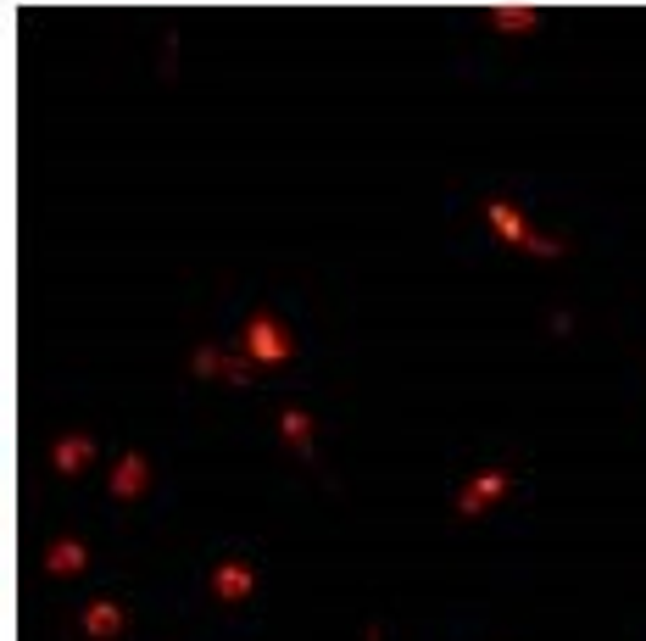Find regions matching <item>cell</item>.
Masks as SVG:
<instances>
[{
    "label": "cell",
    "instance_id": "8fae6325",
    "mask_svg": "<svg viewBox=\"0 0 646 641\" xmlns=\"http://www.w3.org/2000/svg\"><path fill=\"white\" fill-rule=\"evenodd\" d=\"M279 435H285L296 452H312V413H301V407H285V413H279Z\"/></svg>",
    "mask_w": 646,
    "mask_h": 641
},
{
    "label": "cell",
    "instance_id": "5b68a950",
    "mask_svg": "<svg viewBox=\"0 0 646 641\" xmlns=\"http://www.w3.org/2000/svg\"><path fill=\"white\" fill-rule=\"evenodd\" d=\"M251 357H229V352H218V346H201V352H195V374H201V380H229L234 391H246L251 385Z\"/></svg>",
    "mask_w": 646,
    "mask_h": 641
},
{
    "label": "cell",
    "instance_id": "9c48e42d",
    "mask_svg": "<svg viewBox=\"0 0 646 641\" xmlns=\"http://www.w3.org/2000/svg\"><path fill=\"white\" fill-rule=\"evenodd\" d=\"M123 608H117V602H90V608H84V619H78V625H84V636H95V641H112V636H123Z\"/></svg>",
    "mask_w": 646,
    "mask_h": 641
},
{
    "label": "cell",
    "instance_id": "8992f818",
    "mask_svg": "<svg viewBox=\"0 0 646 641\" xmlns=\"http://www.w3.org/2000/svg\"><path fill=\"white\" fill-rule=\"evenodd\" d=\"M251 591H257V569H251L246 558H223L218 569H212V597H223V602H246Z\"/></svg>",
    "mask_w": 646,
    "mask_h": 641
},
{
    "label": "cell",
    "instance_id": "277c9868",
    "mask_svg": "<svg viewBox=\"0 0 646 641\" xmlns=\"http://www.w3.org/2000/svg\"><path fill=\"white\" fill-rule=\"evenodd\" d=\"M95 463V435L90 430H67V435H56V446H51V469L62 474V480H78V474Z\"/></svg>",
    "mask_w": 646,
    "mask_h": 641
},
{
    "label": "cell",
    "instance_id": "7c38bea8",
    "mask_svg": "<svg viewBox=\"0 0 646 641\" xmlns=\"http://www.w3.org/2000/svg\"><path fill=\"white\" fill-rule=\"evenodd\" d=\"M362 641H379V630H368V636H362Z\"/></svg>",
    "mask_w": 646,
    "mask_h": 641
},
{
    "label": "cell",
    "instance_id": "ba28073f",
    "mask_svg": "<svg viewBox=\"0 0 646 641\" xmlns=\"http://www.w3.org/2000/svg\"><path fill=\"white\" fill-rule=\"evenodd\" d=\"M84 569H90V547H84V541H51V547H45V575H84Z\"/></svg>",
    "mask_w": 646,
    "mask_h": 641
},
{
    "label": "cell",
    "instance_id": "3957f363",
    "mask_svg": "<svg viewBox=\"0 0 646 641\" xmlns=\"http://www.w3.org/2000/svg\"><path fill=\"white\" fill-rule=\"evenodd\" d=\"M507 491H513V474H507V469H479L474 480L457 491V519H485Z\"/></svg>",
    "mask_w": 646,
    "mask_h": 641
},
{
    "label": "cell",
    "instance_id": "52a82bcc",
    "mask_svg": "<svg viewBox=\"0 0 646 641\" xmlns=\"http://www.w3.org/2000/svg\"><path fill=\"white\" fill-rule=\"evenodd\" d=\"M145 485H151V463H145L140 452H123V458H117V469H112V497L129 502V497H140Z\"/></svg>",
    "mask_w": 646,
    "mask_h": 641
},
{
    "label": "cell",
    "instance_id": "30bf717a",
    "mask_svg": "<svg viewBox=\"0 0 646 641\" xmlns=\"http://www.w3.org/2000/svg\"><path fill=\"white\" fill-rule=\"evenodd\" d=\"M491 28L496 34H535V28H541V12H535V6H491Z\"/></svg>",
    "mask_w": 646,
    "mask_h": 641
},
{
    "label": "cell",
    "instance_id": "7a4b0ae2",
    "mask_svg": "<svg viewBox=\"0 0 646 641\" xmlns=\"http://www.w3.org/2000/svg\"><path fill=\"white\" fill-rule=\"evenodd\" d=\"M240 352H246L251 363H268V368L290 363V357H296V335H290L273 313H251L246 329H240Z\"/></svg>",
    "mask_w": 646,
    "mask_h": 641
},
{
    "label": "cell",
    "instance_id": "6da1fadb",
    "mask_svg": "<svg viewBox=\"0 0 646 641\" xmlns=\"http://www.w3.org/2000/svg\"><path fill=\"white\" fill-rule=\"evenodd\" d=\"M485 223H491L496 235L507 240V246L513 251H524V257H563V240H552V235H541V229H530V218H524V212L513 207V201H485Z\"/></svg>",
    "mask_w": 646,
    "mask_h": 641
}]
</instances>
